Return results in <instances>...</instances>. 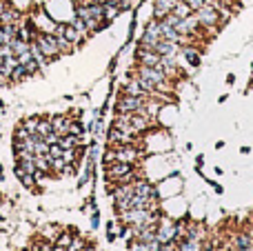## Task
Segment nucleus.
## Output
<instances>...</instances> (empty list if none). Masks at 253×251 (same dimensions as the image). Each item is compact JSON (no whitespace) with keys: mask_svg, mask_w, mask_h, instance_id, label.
Returning a JSON list of instances; mask_svg holds the SVG:
<instances>
[{"mask_svg":"<svg viewBox=\"0 0 253 251\" xmlns=\"http://www.w3.org/2000/svg\"><path fill=\"white\" fill-rule=\"evenodd\" d=\"M49 158H62V147L60 145H58V142H56V145H49Z\"/></svg>","mask_w":253,"mask_h":251,"instance_id":"dca6fc26","label":"nucleus"},{"mask_svg":"<svg viewBox=\"0 0 253 251\" xmlns=\"http://www.w3.org/2000/svg\"><path fill=\"white\" fill-rule=\"evenodd\" d=\"M171 13H175L178 18H187V16H191V13H193V9L189 7V4L184 2V0H178V2H175V7H173V11H171Z\"/></svg>","mask_w":253,"mask_h":251,"instance_id":"9b49d317","label":"nucleus"},{"mask_svg":"<svg viewBox=\"0 0 253 251\" xmlns=\"http://www.w3.org/2000/svg\"><path fill=\"white\" fill-rule=\"evenodd\" d=\"M71 114H56L51 116V127L53 131L58 133V136H65V133H69V127H71Z\"/></svg>","mask_w":253,"mask_h":251,"instance_id":"423d86ee","label":"nucleus"},{"mask_svg":"<svg viewBox=\"0 0 253 251\" xmlns=\"http://www.w3.org/2000/svg\"><path fill=\"white\" fill-rule=\"evenodd\" d=\"M60 231H62V227H58V225H47V227H42V229H40L38 238L49 240V243H56V238L60 236Z\"/></svg>","mask_w":253,"mask_h":251,"instance_id":"1a4fd4ad","label":"nucleus"},{"mask_svg":"<svg viewBox=\"0 0 253 251\" xmlns=\"http://www.w3.org/2000/svg\"><path fill=\"white\" fill-rule=\"evenodd\" d=\"M67 251H78V249H71V247H69V249H67Z\"/></svg>","mask_w":253,"mask_h":251,"instance_id":"a878e982","label":"nucleus"},{"mask_svg":"<svg viewBox=\"0 0 253 251\" xmlns=\"http://www.w3.org/2000/svg\"><path fill=\"white\" fill-rule=\"evenodd\" d=\"M44 140H47L49 145H56V142L60 140V136H58L56 131H51V133H47V136H44Z\"/></svg>","mask_w":253,"mask_h":251,"instance_id":"a211bd4d","label":"nucleus"},{"mask_svg":"<svg viewBox=\"0 0 253 251\" xmlns=\"http://www.w3.org/2000/svg\"><path fill=\"white\" fill-rule=\"evenodd\" d=\"M215 251H233V249H231V245H229V243H224V245H220Z\"/></svg>","mask_w":253,"mask_h":251,"instance_id":"aec40b11","label":"nucleus"},{"mask_svg":"<svg viewBox=\"0 0 253 251\" xmlns=\"http://www.w3.org/2000/svg\"><path fill=\"white\" fill-rule=\"evenodd\" d=\"M69 133H74V136H84V125L80 123V118H74V120H71Z\"/></svg>","mask_w":253,"mask_h":251,"instance_id":"4468645a","label":"nucleus"},{"mask_svg":"<svg viewBox=\"0 0 253 251\" xmlns=\"http://www.w3.org/2000/svg\"><path fill=\"white\" fill-rule=\"evenodd\" d=\"M156 51L160 56H171V58H178L180 56V44L178 42H171V40H160L156 44Z\"/></svg>","mask_w":253,"mask_h":251,"instance_id":"6e6552de","label":"nucleus"},{"mask_svg":"<svg viewBox=\"0 0 253 251\" xmlns=\"http://www.w3.org/2000/svg\"><path fill=\"white\" fill-rule=\"evenodd\" d=\"M36 44L40 47V51H42V56L47 58L49 62L58 60V58L62 56L60 49H58V42H56V34L53 31H38V36H36Z\"/></svg>","mask_w":253,"mask_h":251,"instance_id":"7ed1b4c3","label":"nucleus"},{"mask_svg":"<svg viewBox=\"0 0 253 251\" xmlns=\"http://www.w3.org/2000/svg\"><path fill=\"white\" fill-rule=\"evenodd\" d=\"M25 67H27V74H29V76H36L40 69H42V67H40L38 62L34 60V58H31V60H27V62H25Z\"/></svg>","mask_w":253,"mask_h":251,"instance_id":"2eb2a0df","label":"nucleus"},{"mask_svg":"<svg viewBox=\"0 0 253 251\" xmlns=\"http://www.w3.org/2000/svg\"><path fill=\"white\" fill-rule=\"evenodd\" d=\"M253 89V78H249V84H247V91H251Z\"/></svg>","mask_w":253,"mask_h":251,"instance_id":"b1692460","label":"nucleus"},{"mask_svg":"<svg viewBox=\"0 0 253 251\" xmlns=\"http://www.w3.org/2000/svg\"><path fill=\"white\" fill-rule=\"evenodd\" d=\"M18 180H20V185L25 187V189H36V182H38V178H36L34 173H25V176H20Z\"/></svg>","mask_w":253,"mask_h":251,"instance_id":"ddd939ff","label":"nucleus"},{"mask_svg":"<svg viewBox=\"0 0 253 251\" xmlns=\"http://www.w3.org/2000/svg\"><path fill=\"white\" fill-rule=\"evenodd\" d=\"M83 251H98V249H96V245H93V243H87L83 247Z\"/></svg>","mask_w":253,"mask_h":251,"instance_id":"412c9836","label":"nucleus"},{"mask_svg":"<svg viewBox=\"0 0 253 251\" xmlns=\"http://www.w3.org/2000/svg\"><path fill=\"white\" fill-rule=\"evenodd\" d=\"M202 247H205V240L189 238V236H182L173 243V251H202Z\"/></svg>","mask_w":253,"mask_h":251,"instance_id":"39448f33","label":"nucleus"},{"mask_svg":"<svg viewBox=\"0 0 253 251\" xmlns=\"http://www.w3.org/2000/svg\"><path fill=\"white\" fill-rule=\"evenodd\" d=\"M227 83H229V84H233V83H236V76L229 74V76H227Z\"/></svg>","mask_w":253,"mask_h":251,"instance_id":"5701e85b","label":"nucleus"},{"mask_svg":"<svg viewBox=\"0 0 253 251\" xmlns=\"http://www.w3.org/2000/svg\"><path fill=\"white\" fill-rule=\"evenodd\" d=\"M135 178H140L138 165L120 163V160H114V163L105 165V180L111 182V185H129Z\"/></svg>","mask_w":253,"mask_h":251,"instance_id":"f257e3e1","label":"nucleus"},{"mask_svg":"<svg viewBox=\"0 0 253 251\" xmlns=\"http://www.w3.org/2000/svg\"><path fill=\"white\" fill-rule=\"evenodd\" d=\"M251 71H253V62H251Z\"/></svg>","mask_w":253,"mask_h":251,"instance_id":"bb28decb","label":"nucleus"},{"mask_svg":"<svg viewBox=\"0 0 253 251\" xmlns=\"http://www.w3.org/2000/svg\"><path fill=\"white\" fill-rule=\"evenodd\" d=\"M180 56L187 60V65L191 69H198L202 65V49L198 44H182L180 47Z\"/></svg>","mask_w":253,"mask_h":251,"instance_id":"20e7f679","label":"nucleus"},{"mask_svg":"<svg viewBox=\"0 0 253 251\" xmlns=\"http://www.w3.org/2000/svg\"><path fill=\"white\" fill-rule=\"evenodd\" d=\"M38 123H40V116H29V118L22 120V127L34 136V133H38Z\"/></svg>","mask_w":253,"mask_h":251,"instance_id":"f8f14e48","label":"nucleus"},{"mask_svg":"<svg viewBox=\"0 0 253 251\" xmlns=\"http://www.w3.org/2000/svg\"><path fill=\"white\" fill-rule=\"evenodd\" d=\"M98 220H100V216H98V211H93V216H91V229H96V227H98Z\"/></svg>","mask_w":253,"mask_h":251,"instance_id":"6ab92c4d","label":"nucleus"},{"mask_svg":"<svg viewBox=\"0 0 253 251\" xmlns=\"http://www.w3.org/2000/svg\"><path fill=\"white\" fill-rule=\"evenodd\" d=\"M27 78H29V74H27V67L22 65V62H18V65L13 67V71H11V78H9V83L18 84V83H22V80H27Z\"/></svg>","mask_w":253,"mask_h":251,"instance_id":"9d476101","label":"nucleus"},{"mask_svg":"<svg viewBox=\"0 0 253 251\" xmlns=\"http://www.w3.org/2000/svg\"><path fill=\"white\" fill-rule=\"evenodd\" d=\"M158 251H173V243H171V245H162Z\"/></svg>","mask_w":253,"mask_h":251,"instance_id":"4be33fe9","label":"nucleus"},{"mask_svg":"<svg viewBox=\"0 0 253 251\" xmlns=\"http://www.w3.org/2000/svg\"><path fill=\"white\" fill-rule=\"evenodd\" d=\"M175 2H178V0H153V18L162 20L165 16H169V13L173 11Z\"/></svg>","mask_w":253,"mask_h":251,"instance_id":"0eeeda50","label":"nucleus"},{"mask_svg":"<svg viewBox=\"0 0 253 251\" xmlns=\"http://www.w3.org/2000/svg\"><path fill=\"white\" fill-rule=\"evenodd\" d=\"M51 251H67V249H65V247H58V245H53V249H51Z\"/></svg>","mask_w":253,"mask_h":251,"instance_id":"393cba45","label":"nucleus"},{"mask_svg":"<svg viewBox=\"0 0 253 251\" xmlns=\"http://www.w3.org/2000/svg\"><path fill=\"white\" fill-rule=\"evenodd\" d=\"M184 2L189 4V7L193 9V11H196V9H200L202 4H207V0H184Z\"/></svg>","mask_w":253,"mask_h":251,"instance_id":"f3484780","label":"nucleus"},{"mask_svg":"<svg viewBox=\"0 0 253 251\" xmlns=\"http://www.w3.org/2000/svg\"><path fill=\"white\" fill-rule=\"evenodd\" d=\"M149 96H131V93H125L123 89L118 91V98L114 102V114H138V111L144 109Z\"/></svg>","mask_w":253,"mask_h":251,"instance_id":"f03ea898","label":"nucleus"}]
</instances>
